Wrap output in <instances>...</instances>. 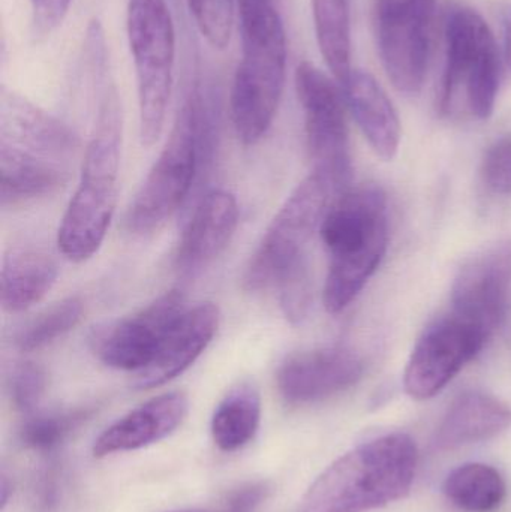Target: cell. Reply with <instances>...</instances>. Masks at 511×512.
Returning a JSON list of instances; mask_svg holds the SVG:
<instances>
[{"mask_svg": "<svg viewBox=\"0 0 511 512\" xmlns=\"http://www.w3.org/2000/svg\"><path fill=\"white\" fill-rule=\"evenodd\" d=\"M363 373L365 363L359 354L344 346H330L290 355L279 366L276 385L285 402L309 405L350 390Z\"/></svg>", "mask_w": 511, "mask_h": 512, "instance_id": "obj_14", "label": "cell"}, {"mask_svg": "<svg viewBox=\"0 0 511 512\" xmlns=\"http://www.w3.org/2000/svg\"><path fill=\"white\" fill-rule=\"evenodd\" d=\"M511 426V409L491 394L468 391L461 394L444 415L434 445L440 451L488 441Z\"/></svg>", "mask_w": 511, "mask_h": 512, "instance_id": "obj_19", "label": "cell"}, {"mask_svg": "<svg viewBox=\"0 0 511 512\" xmlns=\"http://www.w3.org/2000/svg\"><path fill=\"white\" fill-rule=\"evenodd\" d=\"M98 96V116L84 153L80 182L57 231V246L66 259L92 258L107 237L119 194L122 111L110 71L90 77Z\"/></svg>", "mask_w": 511, "mask_h": 512, "instance_id": "obj_2", "label": "cell"}, {"mask_svg": "<svg viewBox=\"0 0 511 512\" xmlns=\"http://www.w3.org/2000/svg\"><path fill=\"white\" fill-rule=\"evenodd\" d=\"M511 289V243L468 259L452 288V315L489 337L506 318Z\"/></svg>", "mask_w": 511, "mask_h": 512, "instance_id": "obj_13", "label": "cell"}, {"mask_svg": "<svg viewBox=\"0 0 511 512\" xmlns=\"http://www.w3.org/2000/svg\"><path fill=\"white\" fill-rule=\"evenodd\" d=\"M239 204L231 192L213 189L195 207L176 254L183 277H195L230 245L239 225Z\"/></svg>", "mask_w": 511, "mask_h": 512, "instance_id": "obj_16", "label": "cell"}, {"mask_svg": "<svg viewBox=\"0 0 511 512\" xmlns=\"http://www.w3.org/2000/svg\"><path fill=\"white\" fill-rule=\"evenodd\" d=\"M419 453L405 433L372 439L329 466L303 496L299 512H368L405 498Z\"/></svg>", "mask_w": 511, "mask_h": 512, "instance_id": "obj_3", "label": "cell"}, {"mask_svg": "<svg viewBox=\"0 0 511 512\" xmlns=\"http://www.w3.org/2000/svg\"><path fill=\"white\" fill-rule=\"evenodd\" d=\"M266 493V484H246L231 495L227 505L219 512H254L255 508L266 498Z\"/></svg>", "mask_w": 511, "mask_h": 512, "instance_id": "obj_33", "label": "cell"}, {"mask_svg": "<svg viewBox=\"0 0 511 512\" xmlns=\"http://www.w3.org/2000/svg\"><path fill=\"white\" fill-rule=\"evenodd\" d=\"M221 321L218 306L200 303L171 325L149 366L135 373V390H152L185 373L212 343Z\"/></svg>", "mask_w": 511, "mask_h": 512, "instance_id": "obj_15", "label": "cell"}, {"mask_svg": "<svg viewBox=\"0 0 511 512\" xmlns=\"http://www.w3.org/2000/svg\"><path fill=\"white\" fill-rule=\"evenodd\" d=\"M126 30L137 77L140 140L152 147L164 131L176 65V29L165 0H129Z\"/></svg>", "mask_w": 511, "mask_h": 512, "instance_id": "obj_8", "label": "cell"}, {"mask_svg": "<svg viewBox=\"0 0 511 512\" xmlns=\"http://www.w3.org/2000/svg\"><path fill=\"white\" fill-rule=\"evenodd\" d=\"M482 179L497 195L511 194V137L495 141L482 161Z\"/></svg>", "mask_w": 511, "mask_h": 512, "instance_id": "obj_31", "label": "cell"}, {"mask_svg": "<svg viewBox=\"0 0 511 512\" xmlns=\"http://www.w3.org/2000/svg\"><path fill=\"white\" fill-rule=\"evenodd\" d=\"M0 141L62 164L80 149L66 123L14 92H2Z\"/></svg>", "mask_w": 511, "mask_h": 512, "instance_id": "obj_17", "label": "cell"}, {"mask_svg": "<svg viewBox=\"0 0 511 512\" xmlns=\"http://www.w3.org/2000/svg\"><path fill=\"white\" fill-rule=\"evenodd\" d=\"M320 236L329 254L324 306L336 315L353 303L386 255L389 221L383 189L348 188L324 216Z\"/></svg>", "mask_w": 511, "mask_h": 512, "instance_id": "obj_4", "label": "cell"}, {"mask_svg": "<svg viewBox=\"0 0 511 512\" xmlns=\"http://www.w3.org/2000/svg\"><path fill=\"white\" fill-rule=\"evenodd\" d=\"M374 14L387 77L399 92H420L428 74L437 0H375Z\"/></svg>", "mask_w": 511, "mask_h": 512, "instance_id": "obj_9", "label": "cell"}, {"mask_svg": "<svg viewBox=\"0 0 511 512\" xmlns=\"http://www.w3.org/2000/svg\"><path fill=\"white\" fill-rule=\"evenodd\" d=\"M342 87L348 108L374 152L384 161L395 158L401 143V122L383 87L360 69H353Z\"/></svg>", "mask_w": 511, "mask_h": 512, "instance_id": "obj_20", "label": "cell"}, {"mask_svg": "<svg viewBox=\"0 0 511 512\" xmlns=\"http://www.w3.org/2000/svg\"><path fill=\"white\" fill-rule=\"evenodd\" d=\"M185 309L182 292L171 289L134 315L96 328L90 336L93 354L111 369L141 372Z\"/></svg>", "mask_w": 511, "mask_h": 512, "instance_id": "obj_11", "label": "cell"}, {"mask_svg": "<svg viewBox=\"0 0 511 512\" xmlns=\"http://www.w3.org/2000/svg\"><path fill=\"white\" fill-rule=\"evenodd\" d=\"M195 24L213 48L230 44L234 26V0H188Z\"/></svg>", "mask_w": 511, "mask_h": 512, "instance_id": "obj_28", "label": "cell"}, {"mask_svg": "<svg viewBox=\"0 0 511 512\" xmlns=\"http://www.w3.org/2000/svg\"><path fill=\"white\" fill-rule=\"evenodd\" d=\"M92 409L80 408L74 411L51 412L33 415L20 430V439L27 448L50 453L59 447L89 415Z\"/></svg>", "mask_w": 511, "mask_h": 512, "instance_id": "obj_27", "label": "cell"}, {"mask_svg": "<svg viewBox=\"0 0 511 512\" xmlns=\"http://www.w3.org/2000/svg\"><path fill=\"white\" fill-rule=\"evenodd\" d=\"M170 512H209L203 510H179V511H170Z\"/></svg>", "mask_w": 511, "mask_h": 512, "instance_id": "obj_35", "label": "cell"}, {"mask_svg": "<svg viewBox=\"0 0 511 512\" xmlns=\"http://www.w3.org/2000/svg\"><path fill=\"white\" fill-rule=\"evenodd\" d=\"M219 102L209 84L197 81L177 111L170 137L126 212L134 236L161 230L180 209L215 153Z\"/></svg>", "mask_w": 511, "mask_h": 512, "instance_id": "obj_1", "label": "cell"}, {"mask_svg": "<svg viewBox=\"0 0 511 512\" xmlns=\"http://www.w3.org/2000/svg\"><path fill=\"white\" fill-rule=\"evenodd\" d=\"M318 48L341 86L351 72V0H311Z\"/></svg>", "mask_w": 511, "mask_h": 512, "instance_id": "obj_24", "label": "cell"}, {"mask_svg": "<svg viewBox=\"0 0 511 512\" xmlns=\"http://www.w3.org/2000/svg\"><path fill=\"white\" fill-rule=\"evenodd\" d=\"M242 57L231 87L234 131L243 144H255L267 134L287 75V35L273 0H240Z\"/></svg>", "mask_w": 511, "mask_h": 512, "instance_id": "obj_5", "label": "cell"}, {"mask_svg": "<svg viewBox=\"0 0 511 512\" xmlns=\"http://www.w3.org/2000/svg\"><path fill=\"white\" fill-rule=\"evenodd\" d=\"M60 162L24 152L0 141V204L3 209L47 197L68 182Z\"/></svg>", "mask_w": 511, "mask_h": 512, "instance_id": "obj_21", "label": "cell"}, {"mask_svg": "<svg viewBox=\"0 0 511 512\" xmlns=\"http://www.w3.org/2000/svg\"><path fill=\"white\" fill-rule=\"evenodd\" d=\"M59 277L53 256L33 248L11 249L3 258L0 303L8 313H21L44 300Z\"/></svg>", "mask_w": 511, "mask_h": 512, "instance_id": "obj_22", "label": "cell"}, {"mask_svg": "<svg viewBox=\"0 0 511 512\" xmlns=\"http://www.w3.org/2000/svg\"><path fill=\"white\" fill-rule=\"evenodd\" d=\"M446 68L440 107L444 114L467 108L480 120L494 113L500 87L501 57L482 15L464 5L446 12Z\"/></svg>", "mask_w": 511, "mask_h": 512, "instance_id": "obj_6", "label": "cell"}, {"mask_svg": "<svg viewBox=\"0 0 511 512\" xmlns=\"http://www.w3.org/2000/svg\"><path fill=\"white\" fill-rule=\"evenodd\" d=\"M188 409V397L179 391L153 397L105 429L93 444V456L102 459L162 441L183 423Z\"/></svg>", "mask_w": 511, "mask_h": 512, "instance_id": "obj_18", "label": "cell"}, {"mask_svg": "<svg viewBox=\"0 0 511 512\" xmlns=\"http://www.w3.org/2000/svg\"><path fill=\"white\" fill-rule=\"evenodd\" d=\"M341 194L344 192L318 171H312L299 183L249 259L243 288L249 292L276 288L285 274L308 262L306 248L315 231H320L333 201Z\"/></svg>", "mask_w": 511, "mask_h": 512, "instance_id": "obj_7", "label": "cell"}, {"mask_svg": "<svg viewBox=\"0 0 511 512\" xmlns=\"http://www.w3.org/2000/svg\"><path fill=\"white\" fill-rule=\"evenodd\" d=\"M446 498L465 512H494L506 501L507 486L497 469L483 463H467L447 475Z\"/></svg>", "mask_w": 511, "mask_h": 512, "instance_id": "obj_25", "label": "cell"}, {"mask_svg": "<svg viewBox=\"0 0 511 512\" xmlns=\"http://www.w3.org/2000/svg\"><path fill=\"white\" fill-rule=\"evenodd\" d=\"M260 421V391L252 382H240L215 409L210 424L213 442L225 453L240 450L257 435Z\"/></svg>", "mask_w": 511, "mask_h": 512, "instance_id": "obj_23", "label": "cell"}, {"mask_svg": "<svg viewBox=\"0 0 511 512\" xmlns=\"http://www.w3.org/2000/svg\"><path fill=\"white\" fill-rule=\"evenodd\" d=\"M45 388H47V373L44 367L33 361L18 363L9 375V397L18 411L32 412L41 402Z\"/></svg>", "mask_w": 511, "mask_h": 512, "instance_id": "obj_30", "label": "cell"}, {"mask_svg": "<svg viewBox=\"0 0 511 512\" xmlns=\"http://www.w3.org/2000/svg\"><path fill=\"white\" fill-rule=\"evenodd\" d=\"M296 90L314 171L329 177L339 191L345 192L350 185L351 159L341 93L324 72L309 62L297 68Z\"/></svg>", "mask_w": 511, "mask_h": 512, "instance_id": "obj_10", "label": "cell"}, {"mask_svg": "<svg viewBox=\"0 0 511 512\" xmlns=\"http://www.w3.org/2000/svg\"><path fill=\"white\" fill-rule=\"evenodd\" d=\"M276 289L279 291V303L285 318L291 324H300L309 315L314 298L309 262L285 274Z\"/></svg>", "mask_w": 511, "mask_h": 512, "instance_id": "obj_29", "label": "cell"}, {"mask_svg": "<svg viewBox=\"0 0 511 512\" xmlns=\"http://www.w3.org/2000/svg\"><path fill=\"white\" fill-rule=\"evenodd\" d=\"M84 315V303L78 297H68L36 316L15 336V346L21 352L47 348L69 331L74 330Z\"/></svg>", "mask_w": 511, "mask_h": 512, "instance_id": "obj_26", "label": "cell"}, {"mask_svg": "<svg viewBox=\"0 0 511 512\" xmlns=\"http://www.w3.org/2000/svg\"><path fill=\"white\" fill-rule=\"evenodd\" d=\"M32 24L38 36H47L59 29L68 15L72 0H29Z\"/></svg>", "mask_w": 511, "mask_h": 512, "instance_id": "obj_32", "label": "cell"}, {"mask_svg": "<svg viewBox=\"0 0 511 512\" xmlns=\"http://www.w3.org/2000/svg\"><path fill=\"white\" fill-rule=\"evenodd\" d=\"M501 24V62L507 75L511 77V5L500 9Z\"/></svg>", "mask_w": 511, "mask_h": 512, "instance_id": "obj_34", "label": "cell"}, {"mask_svg": "<svg viewBox=\"0 0 511 512\" xmlns=\"http://www.w3.org/2000/svg\"><path fill=\"white\" fill-rule=\"evenodd\" d=\"M488 340V334L453 315L426 328L405 369L408 396L416 400L437 396Z\"/></svg>", "mask_w": 511, "mask_h": 512, "instance_id": "obj_12", "label": "cell"}]
</instances>
